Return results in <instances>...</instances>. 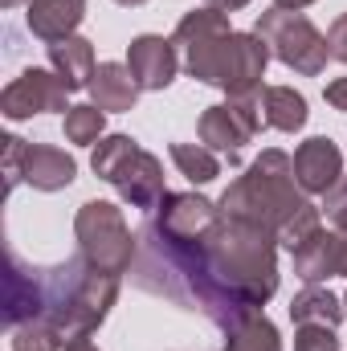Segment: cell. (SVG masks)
<instances>
[{
    "instance_id": "1",
    "label": "cell",
    "mask_w": 347,
    "mask_h": 351,
    "mask_svg": "<svg viewBox=\"0 0 347 351\" xmlns=\"http://www.w3.org/2000/svg\"><path fill=\"white\" fill-rule=\"evenodd\" d=\"M135 237V282L208 315L221 331H233L278 294V233L250 221L225 217L204 241H180L147 217Z\"/></svg>"
},
{
    "instance_id": "2",
    "label": "cell",
    "mask_w": 347,
    "mask_h": 351,
    "mask_svg": "<svg viewBox=\"0 0 347 351\" xmlns=\"http://www.w3.org/2000/svg\"><path fill=\"white\" fill-rule=\"evenodd\" d=\"M217 204L229 221H250L258 229L278 233L307 204V192L294 180V160L278 147H265L258 160L221 192Z\"/></svg>"
},
{
    "instance_id": "3",
    "label": "cell",
    "mask_w": 347,
    "mask_h": 351,
    "mask_svg": "<svg viewBox=\"0 0 347 351\" xmlns=\"http://www.w3.org/2000/svg\"><path fill=\"white\" fill-rule=\"evenodd\" d=\"M90 168L98 180H106L131 208L156 213L168 196L164 188V164L143 152L131 135H102L90 152Z\"/></svg>"
},
{
    "instance_id": "4",
    "label": "cell",
    "mask_w": 347,
    "mask_h": 351,
    "mask_svg": "<svg viewBox=\"0 0 347 351\" xmlns=\"http://www.w3.org/2000/svg\"><path fill=\"white\" fill-rule=\"evenodd\" d=\"M74 237H78V254L86 258L94 269H106L115 278H123L135 254H139V237H131L127 217L119 204L110 200H86L74 217Z\"/></svg>"
},
{
    "instance_id": "5",
    "label": "cell",
    "mask_w": 347,
    "mask_h": 351,
    "mask_svg": "<svg viewBox=\"0 0 347 351\" xmlns=\"http://www.w3.org/2000/svg\"><path fill=\"white\" fill-rule=\"evenodd\" d=\"M254 33L270 45V53H274L286 70H294V74H302V78H319V74L327 70V62H331L327 37H323L302 12L265 8L258 16V25H254Z\"/></svg>"
},
{
    "instance_id": "6",
    "label": "cell",
    "mask_w": 347,
    "mask_h": 351,
    "mask_svg": "<svg viewBox=\"0 0 347 351\" xmlns=\"http://www.w3.org/2000/svg\"><path fill=\"white\" fill-rule=\"evenodd\" d=\"M229 37H233L229 12H221L213 4L184 12L180 25H176V33H172V41H176V49H180V62H184L188 78L208 82V86H221Z\"/></svg>"
},
{
    "instance_id": "7",
    "label": "cell",
    "mask_w": 347,
    "mask_h": 351,
    "mask_svg": "<svg viewBox=\"0 0 347 351\" xmlns=\"http://www.w3.org/2000/svg\"><path fill=\"white\" fill-rule=\"evenodd\" d=\"M115 298H119V278L106 274V269H94L90 262L82 265V274H78V282H74V290H70L62 315L53 319V331H58L62 348L90 339V335L106 323Z\"/></svg>"
},
{
    "instance_id": "8",
    "label": "cell",
    "mask_w": 347,
    "mask_h": 351,
    "mask_svg": "<svg viewBox=\"0 0 347 351\" xmlns=\"http://www.w3.org/2000/svg\"><path fill=\"white\" fill-rule=\"evenodd\" d=\"M66 82L53 74V70H41V66H29L21 70L4 94H0V114L8 123H21V119H33V114H49V110H70L66 106Z\"/></svg>"
},
{
    "instance_id": "9",
    "label": "cell",
    "mask_w": 347,
    "mask_h": 351,
    "mask_svg": "<svg viewBox=\"0 0 347 351\" xmlns=\"http://www.w3.org/2000/svg\"><path fill=\"white\" fill-rule=\"evenodd\" d=\"M127 70L135 74L139 90H168L180 70V49L172 37L160 33H139L127 45Z\"/></svg>"
},
{
    "instance_id": "10",
    "label": "cell",
    "mask_w": 347,
    "mask_h": 351,
    "mask_svg": "<svg viewBox=\"0 0 347 351\" xmlns=\"http://www.w3.org/2000/svg\"><path fill=\"white\" fill-rule=\"evenodd\" d=\"M265 66H270V45L261 41L258 33H233L229 37V53H225V74H221V90L246 94V90L265 86Z\"/></svg>"
},
{
    "instance_id": "11",
    "label": "cell",
    "mask_w": 347,
    "mask_h": 351,
    "mask_svg": "<svg viewBox=\"0 0 347 351\" xmlns=\"http://www.w3.org/2000/svg\"><path fill=\"white\" fill-rule=\"evenodd\" d=\"M344 176V152L327 139V135H315L307 143H298L294 152V180L307 196H323L327 188H335Z\"/></svg>"
},
{
    "instance_id": "12",
    "label": "cell",
    "mask_w": 347,
    "mask_h": 351,
    "mask_svg": "<svg viewBox=\"0 0 347 351\" xmlns=\"http://www.w3.org/2000/svg\"><path fill=\"white\" fill-rule=\"evenodd\" d=\"M41 319V265H25L8 250V274H4V323L16 331L21 323Z\"/></svg>"
},
{
    "instance_id": "13",
    "label": "cell",
    "mask_w": 347,
    "mask_h": 351,
    "mask_svg": "<svg viewBox=\"0 0 347 351\" xmlns=\"http://www.w3.org/2000/svg\"><path fill=\"white\" fill-rule=\"evenodd\" d=\"M25 184H33L37 192H62L74 184L78 176V160L62 147H49V143H29L25 147Z\"/></svg>"
},
{
    "instance_id": "14",
    "label": "cell",
    "mask_w": 347,
    "mask_h": 351,
    "mask_svg": "<svg viewBox=\"0 0 347 351\" xmlns=\"http://www.w3.org/2000/svg\"><path fill=\"white\" fill-rule=\"evenodd\" d=\"M200 143L208 147V152H221V156H229V160H237L241 156V147L250 143V139H258L250 127H246V119L229 106V102H217V106H208L204 114H200Z\"/></svg>"
},
{
    "instance_id": "15",
    "label": "cell",
    "mask_w": 347,
    "mask_h": 351,
    "mask_svg": "<svg viewBox=\"0 0 347 351\" xmlns=\"http://www.w3.org/2000/svg\"><path fill=\"white\" fill-rule=\"evenodd\" d=\"M90 102L98 106V110H106V114H123V110H135V102H139V82H135V74L123 66V62H98V70H94V78H90Z\"/></svg>"
},
{
    "instance_id": "16",
    "label": "cell",
    "mask_w": 347,
    "mask_h": 351,
    "mask_svg": "<svg viewBox=\"0 0 347 351\" xmlns=\"http://www.w3.org/2000/svg\"><path fill=\"white\" fill-rule=\"evenodd\" d=\"M82 16H86V0H29V12H25L29 33L41 37L45 45L74 37Z\"/></svg>"
},
{
    "instance_id": "17",
    "label": "cell",
    "mask_w": 347,
    "mask_h": 351,
    "mask_svg": "<svg viewBox=\"0 0 347 351\" xmlns=\"http://www.w3.org/2000/svg\"><path fill=\"white\" fill-rule=\"evenodd\" d=\"M339 258H344V233H315L298 254H294V274L307 286H319L327 278L339 274Z\"/></svg>"
},
{
    "instance_id": "18",
    "label": "cell",
    "mask_w": 347,
    "mask_h": 351,
    "mask_svg": "<svg viewBox=\"0 0 347 351\" xmlns=\"http://www.w3.org/2000/svg\"><path fill=\"white\" fill-rule=\"evenodd\" d=\"M49 70L66 82V90H82L90 86V78H94V70H98V62H94V45H90L86 37H66V41H53L49 45Z\"/></svg>"
},
{
    "instance_id": "19",
    "label": "cell",
    "mask_w": 347,
    "mask_h": 351,
    "mask_svg": "<svg viewBox=\"0 0 347 351\" xmlns=\"http://www.w3.org/2000/svg\"><path fill=\"white\" fill-rule=\"evenodd\" d=\"M290 319L298 327H331L335 331L347 319V306L344 298H335L327 286H307L302 294L290 298Z\"/></svg>"
},
{
    "instance_id": "20",
    "label": "cell",
    "mask_w": 347,
    "mask_h": 351,
    "mask_svg": "<svg viewBox=\"0 0 347 351\" xmlns=\"http://www.w3.org/2000/svg\"><path fill=\"white\" fill-rule=\"evenodd\" d=\"M311 119L307 110V98L294 86H265V127L282 131V135H294L302 131Z\"/></svg>"
},
{
    "instance_id": "21",
    "label": "cell",
    "mask_w": 347,
    "mask_h": 351,
    "mask_svg": "<svg viewBox=\"0 0 347 351\" xmlns=\"http://www.w3.org/2000/svg\"><path fill=\"white\" fill-rule=\"evenodd\" d=\"M221 351H282V339H278V327L258 311L246 323H237L233 331H225V348Z\"/></svg>"
},
{
    "instance_id": "22",
    "label": "cell",
    "mask_w": 347,
    "mask_h": 351,
    "mask_svg": "<svg viewBox=\"0 0 347 351\" xmlns=\"http://www.w3.org/2000/svg\"><path fill=\"white\" fill-rule=\"evenodd\" d=\"M172 164L188 184H213L221 176L217 152H208L204 143H172Z\"/></svg>"
},
{
    "instance_id": "23",
    "label": "cell",
    "mask_w": 347,
    "mask_h": 351,
    "mask_svg": "<svg viewBox=\"0 0 347 351\" xmlns=\"http://www.w3.org/2000/svg\"><path fill=\"white\" fill-rule=\"evenodd\" d=\"M62 131H66L70 143L94 147V143L106 135V110H98L94 102H78V106H70V110L62 114Z\"/></svg>"
},
{
    "instance_id": "24",
    "label": "cell",
    "mask_w": 347,
    "mask_h": 351,
    "mask_svg": "<svg viewBox=\"0 0 347 351\" xmlns=\"http://www.w3.org/2000/svg\"><path fill=\"white\" fill-rule=\"evenodd\" d=\"M319 229H323V208L307 200V204H302V208L282 225V229H278V245H282V250H290V254H298V250L319 233Z\"/></svg>"
},
{
    "instance_id": "25",
    "label": "cell",
    "mask_w": 347,
    "mask_h": 351,
    "mask_svg": "<svg viewBox=\"0 0 347 351\" xmlns=\"http://www.w3.org/2000/svg\"><path fill=\"white\" fill-rule=\"evenodd\" d=\"M0 143H4V184H8V192H12V188L25 180L21 172H25V147H29V143H25L21 135H4Z\"/></svg>"
},
{
    "instance_id": "26",
    "label": "cell",
    "mask_w": 347,
    "mask_h": 351,
    "mask_svg": "<svg viewBox=\"0 0 347 351\" xmlns=\"http://www.w3.org/2000/svg\"><path fill=\"white\" fill-rule=\"evenodd\" d=\"M294 351H344V348H339V335L331 327H298Z\"/></svg>"
},
{
    "instance_id": "27",
    "label": "cell",
    "mask_w": 347,
    "mask_h": 351,
    "mask_svg": "<svg viewBox=\"0 0 347 351\" xmlns=\"http://www.w3.org/2000/svg\"><path fill=\"white\" fill-rule=\"evenodd\" d=\"M319 208L327 213V221H331L339 233H347V176H339V184L323 192V204H319Z\"/></svg>"
},
{
    "instance_id": "28",
    "label": "cell",
    "mask_w": 347,
    "mask_h": 351,
    "mask_svg": "<svg viewBox=\"0 0 347 351\" xmlns=\"http://www.w3.org/2000/svg\"><path fill=\"white\" fill-rule=\"evenodd\" d=\"M327 45H331V58L347 66V12H339L327 29Z\"/></svg>"
},
{
    "instance_id": "29",
    "label": "cell",
    "mask_w": 347,
    "mask_h": 351,
    "mask_svg": "<svg viewBox=\"0 0 347 351\" xmlns=\"http://www.w3.org/2000/svg\"><path fill=\"white\" fill-rule=\"evenodd\" d=\"M323 98H327L335 110H344V114H347V78H331L327 90H323Z\"/></svg>"
},
{
    "instance_id": "30",
    "label": "cell",
    "mask_w": 347,
    "mask_h": 351,
    "mask_svg": "<svg viewBox=\"0 0 347 351\" xmlns=\"http://www.w3.org/2000/svg\"><path fill=\"white\" fill-rule=\"evenodd\" d=\"M204 4H213V8H221V12H237V8H246L250 0H204Z\"/></svg>"
},
{
    "instance_id": "31",
    "label": "cell",
    "mask_w": 347,
    "mask_h": 351,
    "mask_svg": "<svg viewBox=\"0 0 347 351\" xmlns=\"http://www.w3.org/2000/svg\"><path fill=\"white\" fill-rule=\"evenodd\" d=\"M315 0H274V8H290V12H302V8H311Z\"/></svg>"
},
{
    "instance_id": "32",
    "label": "cell",
    "mask_w": 347,
    "mask_h": 351,
    "mask_svg": "<svg viewBox=\"0 0 347 351\" xmlns=\"http://www.w3.org/2000/svg\"><path fill=\"white\" fill-rule=\"evenodd\" d=\"M62 351H98V348H94L90 339H82V343H66V348H62Z\"/></svg>"
},
{
    "instance_id": "33",
    "label": "cell",
    "mask_w": 347,
    "mask_h": 351,
    "mask_svg": "<svg viewBox=\"0 0 347 351\" xmlns=\"http://www.w3.org/2000/svg\"><path fill=\"white\" fill-rule=\"evenodd\" d=\"M339 274L347 278V233H344V258H339Z\"/></svg>"
},
{
    "instance_id": "34",
    "label": "cell",
    "mask_w": 347,
    "mask_h": 351,
    "mask_svg": "<svg viewBox=\"0 0 347 351\" xmlns=\"http://www.w3.org/2000/svg\"><path fill=\"white\" fill-rule=\"evenodd\" d=\"M115 4H123V8H139V4H147V0H115Z\"/></svg>"
},
{
    "instance_id": "35",
    "label": "cell",
    "mask_w": 347,
    "mask_h": 351,
    "mask_svg": "<svg viewBox=\"0 0 347 351\" xmlns=\"http://www.w3.org/2000/svg\"><path fill=\"white\" fill-rule=\"evenodd\" d=\"M0 4H4V8H16V4H21V0H0Z\"/></svg>"
},
{
    "instance_id": "36",
    "label": "cell",
    "mask_w": 347,
    "mask_h": 351,
    "mask_svg": "<svg viewBox=\"0 0 347 351\" xmlns=\"http://www.w3.org/2000/svg\"><path fill=\"white\" fill-rule=\"evenodd\" d=\"M344 306H347V294H344Z\"/></svg>"
}]
</instances>
